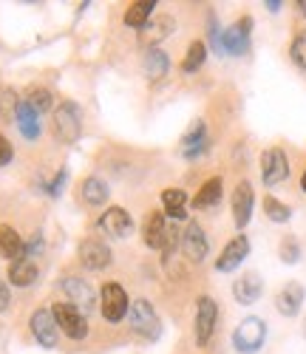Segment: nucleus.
<instances>
[{
  "label": "nucleus",
  "instance_id": "nucleus-10",
  "mask_svg": "<svg viewBox=\"0 0 306 354\" xmlns=\"http://www.w3.org/2000/svg\"><path fill=\"white\" fill-rule=\"evenodd\" d=\"M253 207H255V193L250 182H238V187L233 190V221L238 230H244L253 218Z\"/></svg>",
  "mask_w": 306,
  "mask_h": 354
},
{
  "label": "nucleus",
  "instance_id": "nucleus-33",
  "mask_svg": "<svg viewBox=\"0 0 306 354\" xmlns=\"http://www.w3.org/2000/svg\"><path fill=\"white\" fill-rule=\"evenodd\" d=\"M289 57H292V63L298 68H306V28H300V32L295 35V40L289 46Z\"/></svg>",
  "mask_w": 306,
  "mask_h": 354
},
{
  "label": "nucleus",
  "instance_id": "nucleus-11",
  "mask_svg": "<svg viewBox=\"0 0 306 354\" xmlns=\"http://www.w3.org/2000/svg\"><path fill=\"white\" fill-rule=\"evenodd\" d=\"M181 250H185V255H188L193 263H201V261L207 258L210 241H207L204 230H201L196 221H190V224L185 227V232H181Z\"/></svg>",
  "mask_w": 306,
  "mask_h": 354
},
{
  "label": "nucleus",
  "instance_id": "nucleus-26",
  "mask_svg": "<svg viewBox=\"0 0 306 354\" xmlns=\"http://www.w3.org/2000/svg\"><path fill=\"white\" fill-rule=\"evenodd\" d=\"M162 204H165V213L170 218H185L188 216V193L185 190H179V187H168L162 193Z\"/></svg>",
  "mask_w": 306,
  "mask_h": 354
},
{
  "label": "nucleus",
  "instance_id": "nucleus-16",
  "mask_svg": "<svg viewBox=\"0 0 306 354\" xmlns=\"http://www.w3.org/2000/svg\"><path fill=\"white\" fill-rule=\"evenodd\" d=\"M261 292H264V281L258 272H244L235 283H233V295H235V301L241 306H253L258 298H261Z\"/></svg>",
  "mask_w": 306,
  "mask_h": 354
},
{
  "label": "nucleus",
  "instance_id": "nucleus-34",
  "mask_svg": "<svg viewBox=\"0 0 306 354\" xmlns=\"http://www.w3.org/2000/svg\"><path fill=\"white\" fill-rule=\"evenodd\" d=\"M281 261L284 263H298L300 261V247H298V241L292 239V235H287V239L281 241Z\"/></svg>",
  "mask_w": 306,
  "mask_h": 354
},
{
  "label": "nucleus",
  "instance_id": "nucleus-17",
  "mask_svg": "<svg viewBox=\"0 0 306 354\" xmlns=\"http://www.w3.org/2000/svg\"><path fill=\"white\" fill-rule=\"evenodd\" d=\"M100 227H102V232L111 235V239H128L134 221H131V216L122 207H108L102 213V218H100Z\"/></svg>",
  "mask_w": 306,
  "mask_h": 354
},
{
  "label": "nucleus",
  "instance_id": "nucleus-15",
  "mask_svg": "<svg viewBox=\"0 0 306 354\" xmlns=\"http://www.w3.org/2000/svg\"><path fill=\"white\" fill-rule=\"evenodd\" d=\"M303 298H306V289L298 281H289L278 295H275V309H278L284 317H295L303 306Z\"/></svg>",
  "mask_w": 306,
  "mask_h": 354
},
{
  "label": "nucleus",
  "instance_id": "nucleus-25",
  "mask_svg": "<svg viewBox=\"0 0 306 354\" xmlns=\"http://www.w3.org/2000/svg\"><path fill=\"white\" fill-rule=\"evenodd\" d=\"M17 128H20V133L26 136V139H37L40 136V122H37V113L32 111V105H28L26 100H20V105H17Z\"/></svg>",
  "mask_w": 306,
  "mask_h": 354
},
{
  "label": "nucleus",
  "instance_id": "nucleus-27",
  "mask_svg": "<svg viewBox=\"0 0 306 354\" xmlns=\"http://www.w3.org/2000/svg\"><path fill=\"white\" fill-rule=\"evenodd\" d=\"M82 198L91 207H100V204L108 201V185L102 179H97V176H91V179L82 182Z\"/></svg>",
  "mask_w": 306,
  "mask_h": 354
},
{
  "label": "nucleus",
  "instance_id": "nucleus-39",
  "mask_svg": "<svg viewBox=\"0 0 306 354\" xmlns=\"http://www.w3.org/2000/svg\"><path fill=\"white\" fill-rule=\"evenodd\" d=\"M267 9L269 12H278L281 9V0H267Z\"/></svg>",
  "mask_w": 306,
  "mask_h": 354
},
{
  "label": "nucleus",
  "instance_id": "nucleus-23",
  "mask_svg": "<svg viewBox=\"0 0 306 354\" xmlns=\"http://www.w3.org/2000/svg\"><path fill=\"white\" fill-rule=\"evenodd\" d=\"M142 68H145V77H147L150 82H159L162 77H168L170 60H168V54H165V51H159V48H150V51L145 54V63H142Z\"/></svg>",
  "mask_w": 306,
  "mask_h": 354
},
{
  "label": "nucleus",
  "instance_id": "nucleus-20",
  "mask_svg": "<svg viewBox=\"0 0 306 354\" xmlns=\"http://www.w3.org/2000/svg\"><path fill=\"white\" fill-rule=\"evenodd\" d=\"M0 252H3V258H9L12 263L26 258V244L17 235V230L9 224H0Z\"/></svg>",
  "mask_w": 306,
  "mask_h": 354
},
{
  "label": "nucleus",
  "instance_id": "nucleus-28",
  "mask_svg": "<svg viewBox=\"0 0 306 354\" xmlns=\"http://www.w3.org/2000/svg\"><path fill=\"white\" fill-rule=\"evenodd\" d=\"M153 9H156L153 0H136V3H131L125 9V23L134 26V28H145L147 26V17L153 15Z\"/></svg>",
  "mask_w": 306,
  "mask_h": 354
},
{
  "label": "nucleus",
  "instance_id": "nucleus-6",
  "mask_svg": "<svg viewBox=\"0 0 306 354\" xmlns=\"http://www.w3.org/2000/svg\"><path fill=\"white\" fill-rule=\"evenodd\" d=\"M261 179L267 187H275L289 179V162L281 147H269L261 153Z\"/></svg>",
  "mask_w": 306,
  "mask_h": 354
},
{
  "label": "nucleus",
  "instance_id": "nucleus-5",
  "mask_svg": "<svg viewBox=\"0 0 306 354\" xmlns=\"http://www.w3.org/2000/svg\"><path fill=\"white\" fill-rule=\"evenodd\" d=\"M57 326L63 329V335H69L71 340H82L88 335V323H85V315L74 306V304H54L51 309Z\"/></svg>",
  "mask_w": 306,
  "mask_h": 354
},
{
  "label": "nucleus",
  "instance_id": "nucleus-40",
  "mask_svg": "<svg viewBox=\"0 0 306 354\" xmlns=\"http://www.w3.org/2000/svg\"><path fill=\"white\" fill-rule=\"evenodd\" d=\"M298 9H300V15L306 17V0H298Z\"/></svg>",
  "mask_w": 306,
  "mask_h": 354
},
{
  "label": "nucleus",
  "instance_id": "nucleus-31",
  "mask_svg": "<svg viewBox=\"0 0 306 354\" xmlns=\"http://www.w3.org/2000/svg\"><path fill=\"white\" fill-rule=\"evenodd\" d=\"M26 102L32 105L35 113H43V111H48V108L54 105V97H51L48 88H32V91H28V97H26Z\"/></svg>",
  "mask_w": 306,
  "mask_h": 354
},
{
  "label": "nucleus",
  "instance_id": "nucleus-42",
  "mask_svg": "<svg viewBox=\"0 0 306 354\" xmlns=\"http://www.w3.org/2000/svg\"><path fill=\"white\" fill-rule=\"evenodd\" d=\"M303 337H306V320H303Z\"/></svg>",
  "mask_w": 306,
  "mask_h": 354
},
{
  "label": "nucleus",
  "instance_id": "nucleus-4",
  "mask_svg": "<svg viewBox=\"0 0 306 354\" xmlns=\"http://www.w3.org/2000/svg\"><path fill=\"white\" fill-rule=\"evenodd\" d=\"M216 323H219V304L210 298V295H201L196 301V343L207 346L213 332H216Z\"/></svg>",
  "mask_w": 306,
  "mask_h": 354
},
{
  "label": "nucleus",
  "instance_id": "nucleus-8",
  "mask_svg": "<svg viewBox=\"0 0 306 354\" xmlns=\"http://www.w3.org/2000/svg\"><path fill=\"white\" fill-rule=\"evenodd\" d=\"M128 295H125V289H122L119 283H105L102 286V304H100V309H102V317L105 320H111V323H119L122 317L128 315Z\"/></svg>",
  "mask_w": 306,
  "mask_h": 354
},
{
  "label": "nucleus",
  "instance_id": "nucleus-38",
  "mask_svg": "<svg viewBox=\"0 0 306 354\" xmlns=\"http://www.w3.org/2000/svg\"><path fill=\"white\" fill-rule=\"evenodd\" d=\"M6 306H9V289L3 281H0V312H6Z\"/></svg>",
  "mask_w": 306,
  "mask_h": 354
},
{
  "label": "nucleus",
  "instance_id": "nucleus-41",
  "mask_svg": "<svg viewBox=\"0 0 306 354\" xmlns=\"http://www.w3.org/2000/svg\"><path fill=\"white\" fill-rule=\"evenodd\" d=\"M300 187H303V190H306V173H303V179H300Z\"/></svg>",
  "mask_w": 306,
  "mask_h": 354
},
{
  "label": "nucleus",
  "instance_id": "nucleus-32",
  "mask_svg": "<svg viewBox=\"0 0 306 354\" xmlns=\"http://www.w3.org/2000/svg\"><path fill=\"white\" fill-rule=\"evenodd\" d=\"M17 105H20V100H17V94L12 91V88H0V120L9 122L17 113Z\"/></svg>",
  "mask_w": 306,
  "mask_h": 354
},
{
  "label": "nucleus",
  "instance_id": "nucleus-22",
  "mask_svg": "<svg viewBox=\"0 0 306 354\" xmlns=\"http://www.w3.org/2000/svg\"><path fill=\"white\" fill-rule=\"evenodd\" d=\"M222 190H224V182L219 179V176H213V179H207V182L201 185V190L196 193V198H193V207H196V210L216 207L219 198H222Z\"/></svg>",
  "mask_w": 306,
  "mask_h": 354
},
{
  "label": "nucleus",
  "instance_id": "nucleus-3",
  "mask_svg": "<svg viewBox=\"0 0 306 354\" xmlns=\"http://www.w3.org/2000/svg\"><path fill=\"white\" fill-rule=\"evenodd\" d=\"M267 340V323L261 317H244L233 332V346L241 354H255Z\"/></svg>",
  "mask_w": 306,
  "mask_h": 354
},
{
  "label": "nucleus",
  "instance_id": "nucleus-18",
  "mask_svg": "<svg viewBox=\"0 0 306 354\" xmlns=\"http://www.w3.org/2000/svg\"><path fill=\"white\" fill-rule=\"evenodd\" d=\"M204 151H207V125L201 120H196L190 125V131L185 133V139H181V156L185 159H199Z\"/></svg>",
  "mask_w": 306,
  "mask_h": 354
},
{
  "label": "nucleus",
  "instance_id": "nucleus-29",
  "mask_svg": "<svg viewBox=\"0 0 306 354\" xmlns=\"http://www.w3.org/2000/svg\"><path fill=\"white\" fill-rule=\"evenodd\" d=\"M204 60H207V46H204L201 40H196V43H190L188 57L181 60V71H185V74H193V71H199V68L204 66Z\"/></svg>",
  "mask_w": 306,
  "mask_h": 354
},
{
  "label": "nucleus",
  "instance_id": "nucleus-9",
  "mask_svg": "<svg viewBox=\"0 0 306 354\" xmlns=\"http://www.w3.org/2000/svg\"><path fill=\"white\" fill-rule=\"evenodd\" d=\"M60 286H63V292L69 295V304H74L80 312H91V309H94L97 306V295H94V286H91L88 281H82V278H63V283H60Z\"/></svg>",
  "mask_w": 306,
  "mask_h": 354
},
{
  "label": "nucleus",
  "instance_id": "nucleus-36",
  "mask_svg": "<svg viewBox=\"0 0 306 354\" xmlns=\"http://www.w3.org/2000/svg\"><path fill=\"white\" fill-rule=\"evenodd\" d=\"M66 179H69V173H66V170H60V173L54 176V182H51V185L46 187V190H48V196H60V190H63Z\"/></svg>",
  "mask_w": 306,
  "mask_h": 354
},
{
  "label": "nucleus",
  "instance_id": "nucleus-21",
  "mask_svg": "<svg viewBox=\"0 0 306 354\" xmlns=\"http://www.w3.org/2000/svg\"><path fill=\"white\" fill-rule=\"evenodd\" d=\"M170 28H173V20L170 17H156L153 23H147L142 32H139V43L150 51V48H156V43H162L168 35H170Z\"/></svg>",
  "mask_w": 306,
  "mask_h": 354
},
{
  "label": "nucleus",
  "instance_id": "nucleus-14",
  "mask_svg": "<svg viewBox=\"0 0 306 354\" xmlns=\"http://www.w3.org/2000/svg\"><path fill=\"white\" fill-rule=\"evenodd\" d=\"M32 335H35L37 343L46 346V348H54V346H57L60 326H57L51 309H37V312L32 315Z\"/></svg>",
  "mask_w": 306,
  "mask_h": 354
},
{
  "label": "nucleus",
  "instance_id": "nucleus-1",
  "mask_svg": "<svg viewBox=\"0 0 306 354\" xmlns=\"http://www.w3.org/2000/svg\"><path fill=\"white\" fill-rule=\"evenodd\" d=\"M128 323H131V332L139 335V337H145V340H156L162 335V320H159V315L153 312V306L145 298H139V301L131 304Z\"/></svg>",
  "mask_w": 306,
  "mask_h": 354
},
{
  "label": "nucleus",
  "instance_id": "nucleus-24",
  "mask_svg": "<svg viewBox=\"0 0 306 354\" xmlns=\"http://www.w3.org/2000/svg\"><path fill=\"white\" fill-rule=\"evenodd\" d=\"M9 281L15 286H32L37 281V263L32 258H20L9 267Z\"/></svg>",
  "mask_w": 306,
  "mask_h": 354
},
{
  "label": "nucleus",
  "instance_id": "nucleus-37",
  "mask_svg": "<svg viewBox=\"0 0 306 354\" xmlns=\"http://www.w3.org/2000/svg\"><path fill=\"white\" fill-rule=\"evenodd\" d=\"M12 156H15V151H12V145H9V139L0 133V165H9L12 162Z\"/></svg>",
  "mask_w": 306,
  "mask_h": 354
},
{
  "label": "nucleus",
  "instance_id": "nucleus-30",
  "mask_svg": "<svg viewBox=\"0 0 306 354\" xmlns=\"http://www.w3.org/2000/svg\"><path fill=\"white\" fill-rule=\"evenodd\" d=\"M264 213H267V218L275 221V224H287V221L292 218V210L287 207L284 201L275 198V196H267V198H264Z\"/></svg>",
  "mask_w": 306,
  "mask_h": 354
},
{
  "label": "nucleus",
  "instance_id": "nucleus-7",
  "mask_svg": "<svg viewBox=\"0 0 306 354\" xmlns=\"http://www.w3.org/2000/svg\"><path fill=\"white\" fill-rule=\"evenodd\" d=\"M250 32H253V17L235 20L230 28H224V35H222V51H227L233 57L247 54L250 51Z\"/></svg>",
  "mask_w": 306,
  "mask_h": 354
},
{
  "label": "nucleus",
  "instance_id": "nucleus-19",
  "mask_svg": "<svg viewBox=\"0 0 306 354\" xmlns=\"http://www.w3.org/2000/svg\"><path fill=\"white\" fill-rule=\"evenodd\" d=\"M142 235H145V244L150 250H162L165 244V235H168V224H165V213L153 210L147 218H145V227H142Z\"/></svg>",
  "mask_w": 306,
  "mask_h": 354
},
{
  "label": "nucleus",
  "instance_id": "nucleus-2",
  "mask_svg": "<svg viewBox=\"0 0 306 354\" xmlns=\"http://www.w3.org/2000/svg\"><path fill=\"white\" fill-rule=\"evenodd\" d=\"M54 136L66 145H74L82 136V113L74 102H63L54 111Z\"/></svg>",
  "mask_w": 306,
  "mask_h": 354
},
{
  "label": "nucleus",
  "instance_id": "nucleus-35",
  "mask_svg": "<svg viewBox=\"0 0 306 354\" xmlns=\"http://www.w3.org/2000/svg\"><path fill=\"white\" fill-rule=\"evenodd\" d=\"M181 244V232L176 230V227H168V235H165V244H162V255H165V261H170L173 258V252H176V247Z\"/></svg>",
  "mask_w": 306,
  "mask_h": 354
},
{
  "label": "nucleus",
  "instance_id": "nucleus-12",
  "mask_svg": "<svg viewBox=\"0 0 306 354\" xmlns=\"http://www.w3.org/2000/svg\"><path fill=\"white\" fill-rule=\"evenodd\" d=\"M247 255H250V239L247 235H235V239L222 250V255L216 261V270L219 272H233V270L241 267Z\"/></svg>",
  "mask_w": 306,
  "mask_h": 354
},
{
  "label": "nucleus",
  "instance_id": "nucleus-13",
  "mask_svg": "<svg viewBox=\"0 0 306 354\" xmlns=\"http://www.w3.org/2000/svg\"><path fill=\"white\" fill-rule=\"evenodd\" d=\"M80 263L85 270H105L111 263V250L100 239H85L80 244Z\"/></svg>",
  "mask_w": 306,
  "mask_h": 354
}]
</instances>
